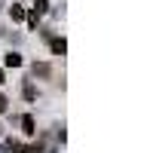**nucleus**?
<instances>
[{"label":"nucleus","mask_w":153,"mask_h":153,"mask_svg":"<svg viewBox=\"0 0 153 153\" xmlns=\"http://www.w3.org/2000/svg\"><path fill=\"white\" fill-rule=\"evenodd\" d=\"M25 16H28V12H25L19 3H12V6H9V19H12V22H22Z\"/></svg>","instance_id":"7ed1b4c3"},{"label":"nucleus","mask_w":153,"mask_h":153,"mask_svg":"<svg viewBox=\"0 0 153 153\" xmlns=\"http://www.w3.org/2000/svg\"><path fill=\"white\" fill-rule=\"evenodd\" d=\"M22 129H25V135H34V117H31V113L22 117Z\"/></svg>","instance_id":"20e7f679"},{"label":"nucleus","mask_w":153,"mask_h":153,"mask_svg":"<svg viewBox=\"0 0 153 153\" xmlns=\"http://www.w3.org/2000/svg\"><path fill=\"white\" fill-rule=\"evenodd\" d=\"M34 74H40V76H49V74H52V68H49L46 61H40V65H34Z\"/></svg>","instance_id":"39448f33"},{"label":"nucleus","mask_w":153,"mask_h":153,"mask_svg":"<svg viewBox=\"0 0 153 153\" xmlns=\"http://www.w3.org/2000/svg\"><path fill=\"white\" fill-rule=\"evenodd\" d=\"M49 46H52V52H55V55H65V49H68L65 37H52V40H49Z\"/></svg>","instance_id":"f257e3e1"},{"label":"nucleus","mask_w":153,"mask_h":153,"mask_svg":"<svg viewBox=\"0 0 153 153\" xmlns=\"http://www.w3.org/2000/svg\"><path fill=\"white\" fill-rule=\"evenodd\" d=\"M6 83V74H3V68H0V86H3Z\"/></svg>","instance_id":"1a4fd4ad"},{"label":"nucleus","mask_w":153,"mask_h":153,"mask_svg":"<svg viewBox=\"0 0 153 153\" xmlns=\"http://www.w3.org/2000/svg\"><path fill=\"white\" fill-rule=\"evenodd\" d=\"M22 95L28 98V101H34V98H37V89H34L31 83H25V89H22Z\"/></svg>","instance_id":"0eeeda50"},{"label":"nucleus","mask_w":153,"mask_h":153,"mask_svg":"<svg viewBox=\"0 0 153 153\" xmlns=\"http://www.w3.org/2000/svg\"><path fill=\"white\" fill-rule=\"evenodd\" d=\"M46 9H49V0H34V12L37 16H43Z\"/></svg>","instance_id":"423d86ee"},{"label":"nucleus","mask_w":153,"mask_h":153,"mask_svg":"<svg viewBox=\"0 0 153 153\" xmlns=\"http://www.w3.org/2000/svg\"><path fill=\"white\" fill-rule=\"evenodd\" d=\"M0 113H6V98L0 95Z\"/></svg>","instance_id":"6e6552de"},{"label":"nucleus","mask_w":153,"mask_h":153,"mask_svg":"<svg viewBox=\"0 0 153 153\" xmlns=\"http://www.w3.org/2000/svg\"><path fill=\"white\" fill-rule=\"evenodd\" d=\"M3 65H6V68H22V55H19V52H6Z\"/></svg>","instance_id":"f03ea898"}]
</instances>
